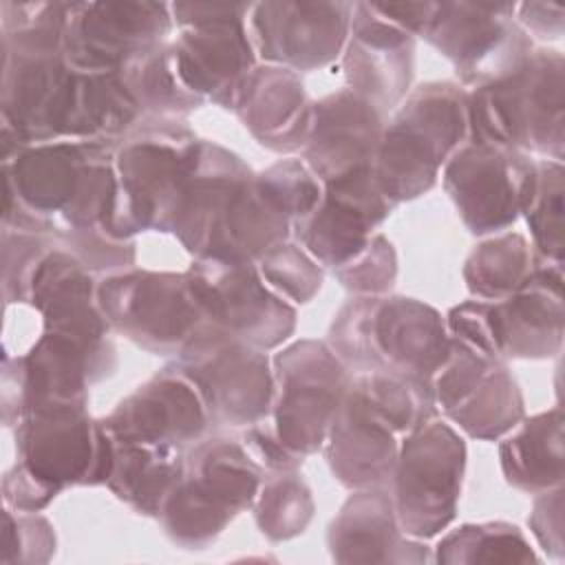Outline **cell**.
<instances>
[{"label": "cell", "mask_w": 565, "mask_h": 565, "mask_svg": "<svg viewBox=\"0 0 565 565\" xmlns=\"http://www.w3.org/2000/svg\"><path fill=\"white\" fill-rule=\"evenodd\" d=\"M294 223L254 172L214 216L196 258L256 263L269 249L289 241Z\"/></svg>", "instance_id": "28"}, {"label": "cell", "mask_w": 565, "mask_h": 565, "mask_svg": "<svg viewBox=\"0 0 565 565\" xmlns=\"http://www.w3.org/2000/svg\"><path fill=\"white\" fill-rule=\"evenodd\" d=\"M170 4L148 0L66 2L62 51L82 71L121 73L170 40Z\"/></svg>", "instance_id": "17"}, {"label": "cell", "mask_w": 565, "mask_h": 565, "mask_svg": "<svg viewBox=\"0 0 565 565\" xmlns=\"http://www.w3.org/2000/svg\"><path fill=\"white\" fill-rule=\"evenodd\" d=\"M536 179V159L530 154L483 141L461 143L441 170L461 223L475 236H492L523 214Z\"/></svg>", "instance_id": "16"}, {"label": "cell", "mask_w": 565, "mask_h": 565, "mask_svg": "<svg viewBox=\"0 0 565 565\" xmlns=\"http://www.w3.org/2000/svg\"><path fill=\"white\" fill-rule=\"evenodd\" d=\"M347 88L393 113L411 93L415 73V38L384 20L371 2H353L347 44L342 49Z\"/></svg>", "instance_id": "23"}, {"label": "cell", "mask_w": 565, "mask_h": 565, "mask_svg": "<svg viewBox=\"0 0 565 565\" xmlns=\"http://www.w3.org/2000/svg\"><path fill=\"white\" fill-rule=\"evenodd\" d=\"M373 9L402 31L411 33L413 38H422L433 11L435 2H371Z\"/></svg>", "instance_id": "45"}, {"label": "cell", "mask_w": 565, "mask_h": 565, "mask_svg": "<svg viewBox=\"0 0 565 565\" xmlns=\"http://www.w3.org/2000/svg\"><path fill=\"white\" fill-rule=\"evenodd\" d=\"M252 174V168L236 152L216 141L201 139L163 232L172 234L196 258L214 216L227 196Z\"/></svg>", "instance_id": "29"}, {"label": "cell", "mask_w": 565, "mask_h": 565, "mask_svg": "<svg viewBox=\"0 0 565 565\" xmlns=\"http://www.w3.org/2000/svg\"><path fill=\"white\" fill-rule=\"evenodd\" d=\"M384 115L347 86L313 102L309 137L300 159L324 183L373 166Z\"/></svg>", "instance_id": "25"}, {"label": "cell", "mask_w": 565, "mask_h": 565, "mask_svg": "<svg viewBox=\"0 0 565 565\" xmlns=\"http://www.w3.org/2000/svg\"><path fill=\"white\" fill-rule=\"evenodd\" d=\"M340 285L353 296H386L397 278V256L384 234H375L349 263L333 269Z\"/></svg>", "instance_id": "39"}, {"label": "cell", "mask_w": 565, "mask_h": 565, "mask_svg": "<svg viewBox=\"0 0 565 565\" xmlns=\"http://www.w3.org/2000/svg\"><path fill=\"white\" fill-rule=\"evenodd\" d=\"M115 146L60 139L2 148L4 230L49 236L108 230Z\"/></svg>", "instance_id": "1"}, {"label": "cell", "mask_w": 565, "mask_h": 565, "mask_svg": "<svg viewBox=\"0 0 565 565\" xmlns=\"http://www.w3.org/2000/svg\"><path fill=\"white\" fill-rule=\"evenodd\" d=\"M232 110L263 148L280 154L302 150L313 119L300 75L274 64L252 68Z\"/></svg>", "instance_id": "27"}, {"label": "cell", "mask_w": 565, "mask_h": 565, "mask_svg": "<svg viewBox=\"0 0 565 565\" xmlns=\"http://www.w3.org/2000/svg\"><path fill=\"white\" fill-rule=\"evenodd\" d=\"M183 452L185 450L177 448L115 441L106 488L135 512L159 516L168 494L181 477Z\"/></svg>", "instance_id": "31"}, {"label": "cell", "mask_w": 565, "mask_h": 565, "mask_svg": "<svg viewBox=\"0 0 565 565\" xmlns=\"http://www.w3.org/2000/svg\"><path fill=\"white\" fill-rule=\"evenodd\" d=\"M391 210L373 168L366 166L324 183L320 203L307 218L294 223V232L318 265L333 271L366 247Z\"/></svg>", "instance_id": "22"}, {"label": "cell", "mask_w": 565, "mask_h": 565, "mask_svg": "<svg viewBox=\"0 0 565 565\" xmlns=\"http://www.w3.org/2000/svg\"><path fill=\"white\" fill-rule=\"evenodd\" d=\"M527 525L539 543V547L554 558L563 561L565 541H563V486L534 494L532 512L527 516Z\"/></svg>", "instance_id": "41"}, {"label": "cell", "mask_w": 565, "mask_h": 565, "mask_svg": "<svg viewBox=\"0 0 565 565\" xmlns=\"http://www.w3.org/2000/svg\"><path fill=\"white\" fill-rule=\"evenodd\" d=\"M199 137L179 119L146 117L115 146V199L108 230L119 238L163 232L174 199L194 163Z\"/></svg>", "instance_id": "6"}, {"label": "cell", "mask_w": 565, "mask_h": 565, "mask_svg": "<svg viewBox=\"0 0 565 565\" xmlns=\"http://www.w3.org/2000/svg\"><path fill=\"white\" fill-rule=\"evenodd\" d=\"M437 413L468 437L501 439L525 417V402L503 360L470 351L450 338V349L430 382Z\"/></svg>", "instance_id": "19"}, {"label": "cell", "mask_w": 565, "mask_h": 565, "mask_svg": "<svg viewBox=\"0 0 565 565\" xmlns=\"http://www.w3.org/2000/svg\"><path fill=\"white\" fill-rule=\"evenodd\" d=\"M563 161L539 159L534 188L521 214L530 227V245L539 265L563 267Z\"/></svg>", "instance_id": "34"}, {"label": "cell", "mask_w": 565, "mask_h": 565, "mask_svg": "<svg viewBox=\"0 0 565 565\" xmlns=\"http://www.w3.org/2000/svg\"><path fill=\"white\" fill-rule=\"evenodd\" d=\"M563 408L523 417L501 437L499 461L505 481L527 494L563 486L565 435Z\"/></svg>", "instance_id": "30"}, {"label": "cell", "mask_w": 565, "mask_h": 565, "mask_svg": "<svg viewBox=\"0 0 565 565\" xmlns=\"http://www.w3.org/2000/svg\"><path fill=\"white\" fill-rule=\"evenodd\" d=\"M263 280L287 302L305 305L322 287V267L300 245L285 241L256 260Z\"/></svg>", "instance_id": "37"}, {"label": "cell", "mask_w": 565, "mask_h": 565, "mask_svg": "<svg viewBox=\"0 0 565 565\" xmlns=\"http://www.w3.org/2000/svg\"><path fill=\"white\" fill-rule=\"evenodd\" d=\"M97 302L110 331L154 355L177 358L205 324L188 271L121 269L99 278Z\"/></svg>", "instance_id": "9"}, {"label": "cell", "mask_w": 565, "mask_h": 565, "mask_svg": "<svg viewBox=\"0 0 565 565\" xmlns=\"http://www.w3.org/2000/svg\"><path fill=\"white\" fill-rule=\"evenodd\" d=\"M168 42L128 64L121 75L143 115L179 119L181 115L201 108L203 102L188 93L179 82L170 60Z\"/></svg>", "instance_id": "35"}, {"label": "cell", "mask_w": 565, "mask_h": 565, "mask_svg": "<svg viewBox=\"0 0 565 565\" xmlns=\"http://www.w3.org/2000/svg\"><path fill=\"white\" fill-rule=\"evenodd\" d=\"M271 373L269 415L278 439L300 457L318 452L344 397L351 371L327 342L302 338L274 355Z\"/></svg>", "instance_id": "14"}, {"label": "cell", "mask_w": 565, "mask_h": 565, "mask_svg": "<svg viewBox=\"0 0 565 565\" xmlns=\"http://www.w3.org/2000/svg\"><path fill=\"white\" fill-rule=\"evenodd\" d=\"M102 424L115 441L188 450L212 422L196 386L172 364L126 395Z\"/></svg>", "instance_id": "21"}, {"label": "cell", "mask_w": 565, "mask_h": 565, "mask_svg": "<svg viewBox=\"0 0 565 565\" xmlns=\"http://www.w3.org/2000/svg\"><path fill=\"white\" fill-rule=\"evenodd\" d=\"M243 446L252 455V459L267 472H294L302 466L305 457L291 452L276 435L274 426L263 419L249 428H245Z\"/></svg>", "instance_id": "42"}, {"label": "cell", "mask_w": 565, "mask_h": 565, "mask_svg": "<svg viewBox=\"0 0 565 565\" xmlns=\"http://www.w3.org/2000/svg\"><path fill=\"white\" fill-rule=\"evenodd\" d=\"M327 344L351 373L384 371L430 388L450 349L446 318L406 296H353L329 327Z\"/></svg>", "instance_id": "2"}, {"label": "cell", "mask_w": 565, "mask_h": 565, "mask_svg": "<svg viewBox=\"0 0 565 565\" xmlns=\"http://www.w3.org/2000/svg\"><path fill=\"white\" fill-rule=\"evenodd\" d=\"M353 2L274 0L249 4L247 33L265 64L294 73L329 66L342 55Z\"/></svg>", "instance_id": "20"}, {"label": "cell", "mask_w": 565, "mask_h": 565, "mask_svg": "<svg viewBox=\"0 0 565 565\" xmlns=\"http://www.w3.org/2000/svg\"><path fill=\"white\" fill-rule=\"evenodd\" d=\"M466 441L444 419H428L402 439L388 494L402 532L426 541L446 530L459 505Z\"/></svg>", "instance_id": "10"}, {"label": "cell", "mask_w": 565, "mask_h": 565, "mask_svg": "<svg viewBox=\"0 0 565 565\" xmlns=\"http://www.w3.org/2000/svg\"><path fill=\"white\" fill-rule=\"evenodd\" d=\"M422 38L452 64L468 90L510 75L534 51L514 20V2H435Z\"/></svg>", "instance_id": "15"}, {"label": "cell", "mask_w": 565, "mask_h": 565, "mask_svg": "<svg viewBox=\"0 0 565 565\" xmlns=\"http://www.w3.org/2000/svg\"><path fill=\"white\" fill-rule=\"evenodd\" d=\"M536 265L534 249L523 234L501 232L475 245L461 276L472 298L492 302L514 294Z\"/></svg>", "instance_id": "32"}, {"label": "cell", "mask_w": 565, "mask_h": 565, "mask_svg": "<svg viewBox=\"0 0 565 565\" xmlns=\"http://www.w3.org/2000/svg\"><path fill=\"white\" fill-rule=\"evenodd\" d=\"M313 497L305 479L294 472H269L254 499V521L271 543L296 539L313 519Z\"/></svg>", "instance_id": "36"}, {"label": "cell", "mask_w": 565, "mask_h": 565, "mask_svg": "<svg viewBox=\"0 0 565 565\" xmlns=\"http://www.w3.org/2000/svg\"><path fill=\"white\" fill-rule=\"evenodd\" d=\"M514 20L530 35L541 40H558L565 31V9L556 2H521L514 4Z\"/></svg>", "instance_id": "44"}, {"label": "cell", "mask_w": 565, "mask_h": 565, "mask_svg": "<svg viewBox=\"0 0 565 565\" xmlns=\"http://www.w3.org/2000/svg\"><path fill=\"white\" fill-rule=\"evenodd\" d=\"M205 322L269 351L296 331V309L260 276L256 263L194 258L185 269Z\"/></svg>", "instance_id": "18"}, {"label": "cell", "mask_w": 565, "mask_h": 565, "mask_svg": "<svg viewBox=\"0 0 565 565\" xmlns=\"http://www.w3.org/2000/svg\"><path fill=\"white\" fill-rule=\"evenodd\" d=\"M110 338L95 340L68 331L42 329L22 355L2 362V419L13 426L26 411L57 404H86L88 386L110 375Z\"/></svg>", "instance_id": "11"}, {"label": "cell", "mask_w": 565, "mask_h": 565, "mask_svg": "<svg viewBox=\"0 0 565 565\" xmlns=\"http://www.w3.org/2000/svg\"><path fill=\"white\" fill-rule=\"evenodd\" d=\"M177 35L168 51L183 88L203 104L234 108L236 95L256 66L247 33L249 4L172 2Z\"/></svg>", "instance_id": "8"}, {"label": "cell", "mask_w": 565, "mask_h": 565, "mask_svg": "<svg viewBox=\"0 0 565 565\" xmlns=\"http://www.w3.org/2000/svg\"><path fill=\"white\" fill-rule=\"evenodd\" d=\"M402 439L351 375L322 446L331 475L349 490L388 488Z\"/></svg>", "instance_id": "24"}, {"label": "cell", "mask_w": 565, "mask_h": 565, "mask_svg": "<svg viewBox=\"0 0 565 565\" xmlns=\"http://www.w3.org/2000/svg\"><path fill=\"white\" fill-rule=\"evenodd\" d=\"M196 386L212 424L249 428L271 413L274 373L267 351L205 322L174 358Z\"/></svg>", "instance_id": "12"}, {"label": "cell", "mask_w": 565, "mask_h": 565, "mask_svg": "<svg viewBox=\"0 0 565 565\" xmlns=\"http://www.w3.org/2000/svg\"><path fill=\"white\" fill-rule=\"evenodd\" d=\"M327 547L335 563H428L424 541L402 532L388 488L353 490L329 523Z\"/></svg>", "instance_id": "26"}, {"label": "cell", "mask_w": 565, "mask_h": 565, "mask_svg": "<svg viewBox=\"0 0 565 565\" xmlns=\"http://www.w3.org/2000/svg\"><path fill=\"white\" fill-rule=\"evenodd\" d=\"M291 223L307 218L322 199V181L298 157H287L256 172Z\"/></svg>", "instance_id": "38"}, {"label": "cell", "mask_w": 565, "mask_h": 565, "mask_svg": "<svg viewBox=\"0 0 565 565\" xmlns=\"http://www.w3.org/2000/svg\"><path fill=\"white\" fill-rule=\"evenodd\" d=\"M466 99L468 90L455 82H426L393 110L371 166L391 205L426 194L468 141Z\"/></svg>", "instance_id": "4"}, {"label": "cell", "mask_w": 565, "mask_h": 565, "mask_svg": "<svg viewBox=\"0 0 565 565\" xmlns=\"http://www.w3.org/2000/svg\"><path fill=\"white\" fill-rule=\"evenodd\" d=\"M468 139L563 161L565 60L556 49H534L510 75L470 88Z\"/></svg>", "instance_id": "3"}, {"label": "cell", "mask_w": 565, "mask_h": 565, "mask_svg": "<svg viewBox=\"0 0 565 565\" xmlns=\"http://www.w3.org/2000/svg\"><path fill=\"white\" fill-rule=\"evenodd\" d=\"M448 335L494 360H545L563 349V267L536 265L501 300H466L446 313Z\"/></svg>", "instance_id": "7"}, {"label": "cell", "mask_w": 565, "mask_h": 565, "mask_svg": "<svg viewBox=\"0 0 565 565\" xmlns=\"http://www.w3.org/2000/svg\"><path fill=\"white\" fill-rule=\"evenodd\" d=\"M53 554L55 532L44 516L2 510V563H46Z\"/></svg>", "instance_id": "40"}, {"label": "cell", "mask_w": 565, "mask_h": 565, "mask_svg": "<svg viewBox=\"0 0 565 565\" xmlns=\"http://www.w3.org/2000/svg\"><path fill=\"white\" fill-rule=\"evenodd\" d=\"M435 563L444 565H527L539 563L523 530L505 521L463 523L437 541Z\"/></svg>", "instance_id": "33"}, {"label": "cell", "mask_w": 565, "mask_h": 565, "mask_svg": "<svg viewBox=\"0 0 565 565\" xmlns=\"http://www.w3.org/2000/svg\"><path fill=\"white\" fill-rule=\"evenodd\" d=\"M263 479L243 441L203 437L183 452L181 477L157 519L174 545L203 550L254 505Z\"/></svg>", "instance_id": "5"}, {"label": "cell", "mask_w": 565, "mask_h": 565, "mask_svg": "<svg viewBox=\"0 0 565 565\" xmlns=\"http://www.w3.org/2000/svg\"><path fill=\"white\" fill-rule=\"evenodd\" d=\"M57 494L31 477L22 466L13 463V468L2 479V501L4 508L13 512H40L46 508Z\"/></svg>", "instance_id": "43"}, {"label": "cell", "mask_w": 565, "mask_h": 565, "mask_svg": "<svg viewBox=\"0 0 565 565\" xmlns=\"http://www.w3.org/2000/svg\"><path fill=\"white\" fill-rule=\"evenodd\" d=\"M15 463L60 494L73 486H106L115 441L86 404L26 411L15 424Z\"/></svg>", "instance_id": "13"}]
</instances>
